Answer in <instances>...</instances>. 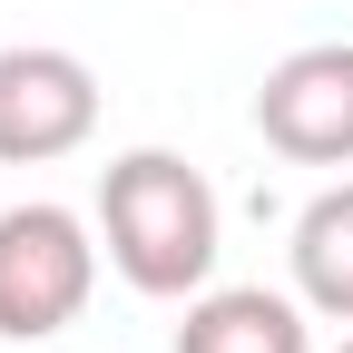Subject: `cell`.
<instances>
[{"label": "cell", "mask_w": 353, "mask_h": 353, "mask_svg": "<svg viewBox=\"0 0 353 353\" xmlns=\"http://www.w3.org/2000/svg\"><path fill=\"white\" fill-rule=\"evenodd\" d=\"M216 187L176 157V148H128L99 167V245L138 294L187 304L216 275Z\"/></svg>", "instance_id": "obj_1"}, {"label": "cell", "mask_w": 353, "mask_h": 353, "mask_svg": "<svg viewBox=\"0 0 353 353\" xmlns=\"http://www.w3.org/2000/svg\"><path fill=\"white\" fill-rule=\"evenodd\" d=\"M99 294V226L50 196L30 206H0V334L39 343V334H69Z\"/></svg>", "instance_id": "obj_2"}, {"label": "cell", "mask_w": 353, "mask_h": 353, "mask_svg": "<svg viewBox=\"0 0 353 353\" xmlns=\"http://www.w3.org/2000/svg\"><path fill=\"white\" fill-rule=\"evenodd\" d=\"M88 128H99V79L79 50H50V39L0 50V167H50L88 148Z\"/></svg>", "instance_id": "obj_3"}, {"label": "cell", "mask_w": 353, "mask_h": 353, "mask_svg": "<svg viewBox=\"0 0 353 353\" xmlns=\"http://www.w3.org/2000/svg\"><path fill=\"white\" fill-rule=\"evenodd\" d=\"M255 128L294 167H353V50L343 39L285 50L255 88Z\"/></svg>", "instance_id": "obj_4"}, {"label": "cell", "mask_w": 353, "mask_h": 353, "mask_svg": "<svg viewBox=\"0 0 353 353\" xmlns=\"http://www.w3.org/2000/svg\"><path fill=\"white\" fill-rule=\"evenodd\" d=\"M314 304L304 294H265V285H206L187 294L176 353H314Z\"/></svg>", "instance_id": "obj_5"}, {"label": "cell", "mask_w": 353, "mask_h": 353, "mask_svg": "<svg viewBox=\"0 0 353 353\" xmlns=\"http://www.w3.org/2000/svg\"><path fill=\"white\" fill-rule=\"evenodd\" d=\"M294 294L314 304V314H334V324H353V176L343 187H324L314 206L294 216Z\"/></svg>", "instance_id": "obj_6"}, {"label": "cell", "mask_w": 353, "mask_h": 353, "mask_svg": "<svg viewBox=\"0 0 353 353\" xmlns=\"http://www.w3.org/2000/svg\"><path fill=\"white\" fill-rule=\"evenodd\" d=\"M343 353H353V343H343Z\"/></svg>", "instance_id": "obj_7"}]
</instances>
